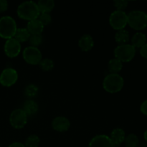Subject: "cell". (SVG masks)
Wrapping results in <instances>:
<instances>
[{"label":"cell","instance_id":"d6a6232c","mask_svg":"<svg viewBox=\"0 0 147 147\" xmlns=\"http://www.w3.org/2000/svg\"><path fill=\"white\" fill-rule=\"evenodd\" d=\"M144 140L146 141V142L147 143V130L145 131V132L144 133Z\"/></svg>","mask_w":147,"mask_h":147},{"label":"cell","instance_id":"7a4b0ae2","mask_svg":"<svg viewBox=\"0 0 147 147\" xmlns=\"http://www.w3.org/2000/svg\"><path fill=\"white\" fill-rule=\"evenodd\" d=\"M124 80L119 74L109 73L103 80V88L109 93H117L123 89Z\"/></svg>","mask_w":147,"mask_h":147},{"label":"cell","instance_id":"52a82bcc","mask_svg":"<svg viewBox=\"0 0 147 147\" xmlns=\"http://www.w3.org/2000/svg\"><path fill=\"white\" fill-rule=\"evenodd\" d=\"M22 57L27 64L37 65H39L42 59V55L38 47L29 46L25 47L23 50Z\"/></svg>","mask_w":147,"mask_h":147},{"label":"cell","instance_id":"44dd1931","mask_svg":"<svg viewBox=\"0 0 147 147\" xmlns=\"http://www.w3.org/2000/svg\"><path fill=\"white\" fill-rule=\"evenodd\" d=\"M30 35L31 34L27 28H17L14 38L16 39L20 43H23L29 41Z\"/></svg>","mask_w":147,"mask_h":147},{"label":"cell","instance_id":"4fadbf2b","mask_svg":"<svg viewBox=\"0 0 147 147\" xmlns=\"http://www.w3.org/2000/svg\"><path fill=\"white\" fill-rule=\"evenodd\" d=\"M109 138L113 144V147H119L122 143L124 142L126 134L123 129L121 128H116L111 131Z\"/></svg>","mask_w":147,"mask_h":147},{"label":"cell","instance_id":"4316f807","mask_svg":"<svg viewBox=\"0 0 147 147\" xmlns=\"http://www.w3.org/2000/svg\"><path fill=\"white\" fill-rule=\"evenodd\" d=\"M38 20L44 27L49 25L52 22L51 15L50 14H47V13H40Z\"/></svg>","mask_w":147,"mask_h":147},{"label":"cell","instance_id":"8fae6325","mask_svg":"<svg viewBox=\"0 0 147 147\" xmlns=\"http://www.w3.org/2000/svg\"><path fill=\"white\" fill-rule=\"evenodd\" d=\"M52 128L57 132L63 133L70 129V121L65 116H57L52 121Z\"/></svg>","mask_w":147,"mask_h":147},{"label":"cell","instance_id":"6da1fadb","mask_svg":"<svg viewBox=\"0 0 147 147\" xmlns=\"http://www.w3.org/2000/svg\"><path fill=\"white\" fill-rule=\"evenodd\" d=\"M17 14L20 19L30 22L38 19L40 12L37 3L33 1H27L18 6Z\"/></svg>","mask_w":147,"mask_h":147},{"label":"cell","instance_id":"d6986e66","mask_svg":"<svg viewBox=\"0 0 147 147\" xmlns=\"http://www.w3.org/2000/svg\"><path fill=\"white\" fill-rule=\"evenodd\" d=\"M115 41L119 45H121L128 44V42L130 40V35H129V32L128 30H119L116 32L114 36Z\"/></svg>","mask_w":147,"mask_h":147},{"label":"cell","instance_id":"5b68a950","mask_svg":"<svg viewBox=\"0 0 147 147\" xmlns=\"http://www.w3.org/2000/svg\"><path fill=\"white\" fill-rule=\"evenodd\" d=\"M136 48L131 44L118 45L114 49V57L122 63H129L134 58L136 55Z\"/></svg>","mask_w":147,"mask_h":147},{"label":"cell","instance_id":"3957f363","mask_svg":"<svg viewBox=\"0 0 147 147\" xmlns=\"http://www.w3.org/2000/svg\"><path fill=\"white\" fill-rule=\"evenodd\" d=\"M128 16V24L136 31L144 30L147 27V14L142 10H133Z\"/></svg>","mask_w":147,"mask_h":147},{"label":"cell","instance_id":"f546056e","mask_svg":"<svg viewBox=\"0 0 147 147\" xmlns=\"http://www.w3.org/2000/svg\"><path fill=\"white\" fill-rule=\"evenodd\" d=\"M140 111L142 114L147 116V99L142 102L140 106Z\"/></svg>","mask_w":147,"mask_h":147},{"label":"cell","instance_id":"83f0119b","mask_svg":"<svg viewBox=\"0 0 147 147\" xmlns=\"http://www.w3.org/2000/svg\"><path fill=\"white\" fill-rule=\"evenodd\" d=\"M129 2L126 0H116L113 1V5H114L116 10L119 11H125V9L127 8Z\"/></svg>","mask_w":147,"mask_h":147},{"label":"cell","instance_id":"f1b7e54d","mask_svg":"<svg viewBox=\"0 0 147 147\" xmlns=\"http://www.w3.org/2000/svg\"><path fill=\"white\" fill-rule=\"evenodd\" d=\"M8 2L6 0H0V13L5 12L8 9Z\"/></svg>","mask_w":147,"mask_h":147},{"label":"cell","instance_id":"4dcf8cb0","mask_svg":"<svg viewBox=\"0 0 147 147\" xmlns=\"http://www.w3.org/2000/svg\"><path fill=\"white\" fill-rule=\"evenodd\" d=\"M140 55L142 57L147 60V43L140 48Z\"/></svg>","mask_w":147,"mask_h":147},{"label":"cell","instance_id":"d4e9b609","mask_svg":"<svg viewBox=\"0 0 147 147\" xmlns=\"http://www.w3.org/2000/svg\"><path fill=\"white\" fill-rule=\"evenodd\" d=\"M40 143V137L37 135L31 134L26 139L24 144L25 147H38Z\"/></svg>","mask_w":147,"mask_h":147},{"label":"cell","instance_id":"277c9868","mask_svg":"<svg viewBox=\"0 0 147 147\" xmlns=\"http://www.w3.org/2000/svg\"><path fill=\"white\" fill-rule=\"evenodd\" d=\"M17 30V22L12 17L4 16L0 18V37L6 40L13 38Z\"/></svg>","mask_w":147,"mask_h":147},{"label":"cell","instance_id":"e575fe53","mask_svg":"<svg viewBox=\"0 0 147 147\" xmlns=\"http://www.w3.org/2000/svg\"></svg>","mask_w":147,"mask_h":147},{"label":"cell","instance_id":"836d02e7","mask_svg":"<svg viewBox=\"0 0 147 147\" xmlns=\"http://www.w3.org/2000/svg\"><path fill=\"white\" fill-rule=\"evenodd\" d=\"M0 147H2V146H0Z\"/></svg>","mask_w":147,"mask_h":147},{"label":"cell","instance_id":"ac0fdd59","mask_svg":"<svg viewBox=\"0 0 147 147\" xmlns=\"http://www.w3.org/2000/svg\"><path fill=\"white\" fill-rule=\"evenodd\" d=\"M37 4L40 13L50 14L55 7V1L53 0H40Z\"/></svg>","mask_w":147,"mask_h":147},{"label":"cell","instance_id":"2e32d148","mask_svg":"<svg viewBox=\"0 0 147 147\" xmlns=\"http://www.w3.org/2000/svg\"><path fill=\"white\" fill-rule=\"evenodd\" d=\"M44 27H45L39 21L38 19L28 22L27 25V30L31 35H32V34H42L43 30H44Z\"/></svg>","mask_w":147,"mask_h":147},{"label":"cell","instance_id":"e0dca14e","mask_svg":"<svg viewBox=\"0 0 147 147\" xmlns=\"http://www.w3.org/2000/svg\"><path fill=\"white\" fill-rule=\"evenodd\" d=\"M131 41V45L132 46H134L136 49H140L146 43V36L144 33L138 32L134 34Z\"/></svg>","mask_w":147,"mask_h":147},{"label":"cell","instance_id":"ba28073f","mask_svg":"<svg viewBox=\"0 0 147 147\" xmlns=\"http://www.w3.org/2000/svg\"><path fill=\"white\" fill-rule=\"evenodd\" d=\"M27 118L22 109H14L9 116L10 125L15 129H23L27 123Z\"/></svg>","mask_w":147,"mask_h":147},{"label":"cell","instance_id":"9c48e42d","mask_svg":"<svg viewBox=\"0 0 147 147\" xmlns=\"http://www.w3.org/2000/svg\"><path fill=\"white\" fill-rule=\"evenodd\" d=\"M18 80V73L12 67L4 69L0 74V84L6 88L11 87L17 83Z\"/></svg>","mask_w":147,"mask_h":147},{"label":"cell","instance_id":"5bb4252c","mask_svg":"<svg viewBox=\"0 0 147 147\" xmlns=\"http://www.w3.org/2000/svg\"><path fill=\"white\" fill-rule=\"evenodd\" d=\"M78 47L83 52H88L93 49L94 46V40L93 37L89 34H84L78 40Z\"/></svg>","mask_w":147,"mask_h":147},{"label":"cell","instance_id":"ffe728a7","mask_svg":"<svg viewBox=\"0 0 147 147\" xmlns=\"http://www.w3.org/2000/svg\"><path fill=\"white\" fill-rule=\"evenodd\" d=\"M123 68V63L118 60L117 58L111 59L108 63V70L110 73H116L119 74V72Z\"/></svg>","mask_w":147,"mask_h":147},{"label":"cell","instance_id":"7402d4cb","mask_svg":"<svg viewBox=\"0 0 147 147\" xmlns=\"http://www.w3.org/2000/svg\"><path fill=\"white\" fill-rule=\"evenodd\" d=\"M125 146L126 147H139V139L137 135L130 134L125 138Z\"/></svg>","mask_w":147,"mask_h":147},{"label":"cell","instance_id":"1f68e13d","mask_svg":"<svg viewBox=\"0 0 147 147\" xmlns=\"http://www.w3.org/2000/svg\"><path fill=\"white\" fill-rule=\"evenodd\" d=\"M8 147H25L24 144L21 143V142H14V143L11 144Z\"/></svg>","mask_w":147,"mask_h":147},{"label":"cell","instance_id":"8992f818","mask_svg":"<svg viewBox=\"0 0 147 147\" xmlns=\"http://www.w3.org/2000/svg\"><path fill=\"white\" fill-rule=\"evenodd\" d=\"M109 24L115 30H124L128 24V16L125 11L115 10L109 17Z\"/></svg>","mask_w":147,"mask_h":147},{"label":"cell","instance_id":"7c38bea8","mask_svg":"<svg viewBox=\"0 0 147 147\" xmlns=\"http://www.w3.org/2000/svg\"><path fill=\"white\" fill-rule=\"evenodd\" d=\"M88 147H113L109 136L104 134H99L92 138Z\"/></svg>","mask_w":147,"mask_h":147},{"label":"cell","instance_id":"30bf717a","mask_svg":"<svg viewBox=\"0 0 147 147\" xmlns=\"http://www.w3.org/2000/svg\"><path fill=\"white\" fill-rule=\"evenodd\" d=\"M21 43L14 37L6 40L4 45V51L6 55L9 58L17 57L21 53Z\"/></svg>","mask_w":147,"mask_h":147},{"label":"cell","instance_id":"603a6c76","mask_svg":"<svg viewBox=\"0 0 147 147\" xmlns=\"http://www.w3.org/2000/svg\"><path fill=\"white\" fill-rule=\"evenodd\" d=\"M39 93L38 86L34 84H30L24 88V95L29 98L32 99L35 98Z\"/></svg>","mask_w":147,"mask_h":147},{"label":"cell","instance_id":"484cf974","mask_svg":"<svg viewBox=\"0 0 147 147\" xmlns=\"http://www.w3.org/2000/svg\"><path fill=\"white\" fill-rule=\"evenodd\" d=\"M43 42V37L42 34H32L30 35L29 39V42L30 46H32L34 47H38Z\"/></svg>","mask_w":147,"mask_h":147},{"label":"cell","instance_id":"9a60e30c","mask_svg":"<svg viewBox=\"0 0 147 147\" xmlns=\"http://www.w3.org/2000/svg\"><path fill=\"white\" fill-rule=\"evenodd\" d=\"M27 116H34L39 111V106L37 102L32 99H30L24 102L22 109Z\"/></svg>","mask_w":147,"mask_h":147},{"label":"cell","instance_id":"cb8c5ba5","mask_svg":"<svg viewBox=\"0 0 147 147\" xmlns=\"http://www.w3.org/2000/svg\"><path fill=\"white\" fill-rule=\"evenodd\" d=\"M39 66L42 71L49 72L53 70L55 67V63L52 59L42 58L40 63H39Z\"/></svg>","mask_w":147,"mask_h":147}]
</instances>
